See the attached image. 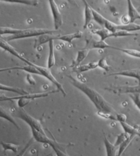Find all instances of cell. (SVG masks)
Masks as SVG:
<instances>
[{
	"mask_svg": "<svg viewBox=\"0 0 140 156\" xmlns=\"http://www.w3.org/2000/svg\"><path fill=\"white\" fill-rule=\"evenodd\" d=\"M98 115L104 118L105 119H108V120H114V121H117V118H116V114H106V113H102V112H98L97 113Z\"/></svg>",
	"mask_w": 140,
	"mask_h": 156,
	"instance_id": "36",
	"label": "cell"
},
{
	"mask_svg": "<svg viewBox=\"0 0 140 156\" xmlns=\"http://www.w3.org/2000/svg\"><path fill=\"white\" fill-rule=\"evenodd\" d=\"M109 76H122L126 77H131L136 79L139 81L138 84H140V69H132L123 70L121 72H114L109 75Z\"/></svg>",
	"mask_w": 140,
	"mask_h": 156,
	"instance_id": "10",
	"label": "cell"
},
{
	"mask_svg": "<svg viewBox=\"0 0 140 156\" xmlns=\"http://www.w3.org/2000/svg\"><path fill=\"white\" fill-rule=\"evenodd\" d=\"M0 118H4V119L9 121V122H10V123H12L15 127H17L18 129H20L19 127V125H17V123L16 122V121L15 120L14 118H13L11 115H10L9 113L6 111V110L2 108V107H0Z\"/></svg>",
	"mask_w": 140,
	"mask_h": 156,
	"instance_id": "23",
	"label": "cell"
},
{
	"mask_svg": "<svg viewBox=\"0 0 140 156\" xmlns=\"http://www.w3.org/2000/svg\"><path fill=\"white\" fill-rule=\"evenodd\" d=\"M45 156H56V155H54L53 153H49V154L45 155Z\"/></svg>",
	"mask_w": 140,
	"mask_h": 156,
	"instance_id": "42",
	"label": "cell"
},
{
	"mask_svg": "<svg viewBox=\"0 0 140 156\" xmlns=\"http://www.w3.org/2000/svg\"><path fill=\"white\" fill-rule=\"evenodd\" d=\"M12 69H17V67H12V68H6L0 69V72L10 71V70H12Z\"/></svg>",
	"mask_w": 140,
	"mask_h": 156,
	"instance_id": "41",
	"label": "cell"
},
{
	"mask_svg": "<svg viewBox=\"0 0 140 156\" xmlns=\"http://www.w3.org/2000/svg\"><path fill=\"white\" fill-rule=\"evenodd\" d=\"M120 123L125 133L128 134V136L134 137L136 136H140V129H139L133 127V126L130 125L126 122H122Z\"/></svg>",
	"mask_w": 140,
	"mask_h": 156,
	"instance_id": "16",
	"label": "cell"
},
{
	"mask_svg": "<svg viewBox=\"0 0 140 156\" xmlns=\"http://www.w3.org/2000/svg\"><path fill=\"white\" fill-rule=\"evenodd\" d=\"M85 3V21H84V26H83V28L86 29L89 26V24L91 23V21L93 20V15L92 11H91V8L88 4V3L86 1H83Z\"/></svg>",
	"mask_w": 140,
	"mask_h": 156,
	"instance_id": "18",
	"label": "cell"
},
{
	"mask_svg": "<svg viewBox=\"0 0 140 156\" xmlns=\"http://www.w3.org/2000/svg\"><path fill=\"white\" fill-rule=\"evenodd\" d=\"M82 35H83L82 32L79 30L74 33L65 34V35H62V36L60 35L57 37V39H56L60 40V41H63L65 42H67L69 43V44H72V41H73L74 39L81 38Z\"/></svg>",
	"mask_w": 140,
	"mask_h": 156,
	"instance_id": "15",
	"label": "cell"
},
{
	"mask_svg": "<svg viewBox=\"0 0 140 156\" xmlns=\"http://www.w3.org/2000/svg\"><path fill=\"white\" fill-rule=\"evenodd\" d=\"M0 90L6 91H12V92L17 93V94H20V95H25V94H28L26 90H24L21 88L5 85L2 84V83H0Z\"/></svg>",
	"mask_w": 140,
	"mask_h": 156,
	"instance_id": "22",
	"label": "cell"
},
{
	"mask_svg": "<svg viewBox=\"0 0 140 156\" xmlns=\"http://www.w3.org/2000/svg\"><path fill=\"white\" fill-rule=\"evenodd\" d=\"M32 143V139H30V140L28 141V143L26 144V145L25 147H23V149L21 151L18 153V154L16 155V156H24V155H25V153H26L27 151H28V149H29V147L31 146V144Z\"/></svg>",
	"mask_w": 140,
	"mask_h": 156,
	"instance_id": "38",
	"label": "cell"
},
{
	"mask_svg": "<svg viewBox=\"0 0 140 156\" xmlns=\"http://www.w3.org/2000/svg\"><path fill=\"white\" fill-rule=\"evenodd\" d=\"M98 61H91L90 63L84 64V65H80L76 68H73L74 72L77 74H81L83 72H86L90 70H92L98 68Z\"/></svg>",
	"mask_w": 140,
	"mask_h": 156,
	"instance_id": "14",
	"label": "cell"
},
{
	"mask_svg": "<svg viewBox=\"0 0 140 156\" xmlns=\"http://www.w3.org/2000/svg\"><path fill=\"white\" fill-rule=\"evenodd\" d=\"M21 31L20 29H15L12 28L10 27H1L0 26V37L4 34H10V35H13V34H17Z\"/></svg>",
	"mask_w": 140,
	"mask_h": 156,
	"instance_id": "27",
	"label": "cell"
},
{
	"mask_svg": "<svg viewBox=\"0 0 140 156\" xmlns=\"http://www.w3.org/2000/svg\"><path fill=\"white\" fill-rule=\"evenodd\" d=\"M117 30H124L129 33H132L133 31L140 30V24L137 23H128L126 25H118Z\"/></svg>",
	"mask_w": 140,
	"mask_h": 156,
	"instance_id": "21",
	"label": "cell"
},
{
	"mask_svg": "<svg viewBox=\"0 0 140 156\" xmlns=\"http://www.w3.org/2000/svg\"><path fill=\"white\" fill-rule=\"evenodd\" d=\"M130 98L135 106L140 110V94H131Z\"/></svg>",
	"mask_w": 140,
	"mask_h": 156,
	"instance_id": "37",
	"label": "cell"
},
{
	"mask_svg": "<svg viewBox=\"0 0 140 156\" xmlns=\"http://www.w3.org/2000/svg\"><path fill=\"white\" fill-rule=\"evenodd\" d=\"M56 58L54 54V40L49 42V56L47 58V68L50 69L55 66Z\"/></svg>",
	"mask_w": 140,
	"mask_h": 156,
	"instance_id": "17",
	"label": "cell"
},
{
	"mask_svg": "<svg viewBox=\"0 0 140 156\" xmlns=\"http://www.w3.org/2000/svg\"><path fill=\"white\" fill-rule=\"evenodd\" d=\"M59 36H60L59 34H54V33L45 34H44V35L39 36L38 38L35 40L34 47V48H38L42 45L46 44L47 42H50V41H52V40L56 39H57V37Z\"/></svg>",
	"mask_w": 140,
	"mask_h": 156,
	"instance_id": "12",
	"label": "cell"
},
{
	"mask_svg": "<svg viewBox=\"0 0 140 156\" xmlns=\"http://www.w3.org/2000/svg\"><path fill=\"white\" fill-rule=\"evenodd\" d=\"M104 144L106 149L107 156H116L117 155V147L114 144L110 142L106 136L104 138Z\"/></svg>",
	"mask_w": 140,
	"mask_h": 156,
	"instance_id": "19",
	"label": "cell"
},
{
	"mask_svg": "<svg viewBox=\"0 0 140 156\" xmlns=\"http://www.w3.org/2000/svg\"><path fill=\"white\" fill-rule=\"evenodd\" d=\"M17 69H21V70L27 72L28 74H34L41 75V74H40V72L33 66V63H32V65H28L26 66L17 67Z\"/></svg>",
	"mask_w": 140,
	"mask_h": 156,
	"instance_id": "30",
	"label": "cell"
},
{
	"mask_svg": "<svg viewBox=\"0 0 140 156\" xmlns=\"http://www.w3.org/2000/svg\"><path fill=\"white\" fill-rule=\"evenodd\" d=\"M2 2H9V3H16L21 4L24 5H29V6H37L38 2L34 1V0H5L2 1Z\"/></svg>",
	"mask_w": 140,
	"mask_h": 156,
	"instance_id": "28",
	"label": "cell"
},
{
	"mask_svg": "<svg viewBox=\"0 0 140 156\" xmlns=\"http://www.w3.org/2000/svg\"><path fill=\"white\" fill-rule=\"evenodd\" d=\"M117 24L107 20L106 22H105L104 28L107 29V30L111 32V33H115V32L117 30Z\"/></svg>",
	"mask_w": 140,
	"mask_h": 156,
	"instance_id": "33",
	"label": "cell"
},
{
	"mask_svg": "<svg viewBox=\"0 0 140 156\" xmlns=\"http://www.w3.org/2000/svg\"><path fill=\"white\" fill-rule=\"evenodd\" d=\"M48 2H49L50 10L51 12H52V15L53 17L54 27V29L56 30H58L62 26V24H63L62 15L55 1H54V0H50Z\"/></svg>",
	"mask_w": 140,
	"mask_h": 156,
	"instance_id": "6",
	"label": "cell"
},
{
	"mask_svg": "<svg viewBox=\"0 0 140 156\" xmlns=\"http://www.w3.org/2000/svg\"><path fill=\"white\" fill-rule=\"evenodd\" d=\"M54 30L42 28H29L21 30V31L17 34H13V35H10L9 37H7L6 41H13V40L29 38V37H39L45 34H52L54 33Z\"/></svg>",
	"mask_w": 140,
	"mask_h": 156,
	"instance_id": "2",
	"label": "cell"
},
{
	"mask_svg": "<svg viewBox=\"0 0 140 156\" xmlns=\"http://www.w3.org/2000/svg\"><path fill=\"white\" fill-rule=\"evenodd\" d=\"M30 129L32 131V138L38 142H40V143H42V144H49L50 147H52V145H54L57 143L56 141L48 138L46 135L42 134L41 133H40L37 130H35L34 128L30 127Z\"/></svg>",
	"mask_w": 140,
	"mask_h": 156,
	"instance_id": "8",
	"label": "cell"
},
{
	"mask_svg": "<svg viewBox=\"0 0 140 156\" xmlns=\"http://www.w3.org/2000/svg\"><path fill=\"white\" fill-rule=\"evenodd\" d=\"M137 33H129V32L124 31V30H117L115 33H111V37H133L137 36Z\"/></svg>",
	"mask_w": 140,
	"mask_h": 156,
	"instance_id": "31",
	"label": "cell"
},
{
	"mask_svg": "<svg viewBox=\"0 0 140 156\" xmlns=\"http://www.w3.org/2000/svg\"><path fill=\"white\" fill-rule=\"evenodd\" d=\"M112 46L109 44H107L105 41H102L99 40H97L89 38L87 40L86 42V47L85 48H87L91 50V49H104V48H111Z\"/></svg>",
	"mask_w": 140,
	"mask_h": 156,
	"instance_id": "9",
	"label": "cell"
},
{
	"mask_svg": "<svg viewBox=\"0 0 140 156\" xmlns=\"http://www.w3.org/2000/svg\"><path fill=\"white\" fill-rule=\"evenodd\" d=\"M98 66L99 68L103 69L106 72H109L110 70V66L107 63V60L106 58H102L98 61Z\"/></svg>",
	"mask_w": 140,
	"mask_h": 156,
	"instance_id": "34",
	"label": "cell"
},
{
	"mask_svg": "<svg viewBox=\"0 0 140 156\" xmlns=\"http://www.w3.org/2000/svg\"><path fill=\"white\" fill-rule=\"evenodd\" d=\"M116 118H117V121L120 122H126V115L124 114H116Z\"/></svg>",
	"mask_w": 140,
	"mask_h": 156,
	"instance_id": "40",
	"label": "cell"
},
{
	"mask_svg": "<svg viewBox=\"0 0 140 156\" xmlns=\"http://www.w3.org/2000/svg\"><path fill=\"white\" fill-rule=\"evenodd\" d=\"M89 52H90V50L89 49H87V48H83V49L78 51L77 57L73 61V63H72L71 68H76V67L81 65L82 62L87 57V56L89 55Z\"/></svg>",
	"mask_w": 140,
	"mask_h": 156,
	"instance_id": "13",
	"label": "cell"
},
{
	"mask_svg": "<svg viewBox=\"0 0 140 156\" xmlns=\"http://www.w3.org/2000/svg\"><path fill=\"white\" fill-rule=\"evenodd\" d=\"M91 33L96 34L100 37V41H105V40L109 39L111 37V32L107 30V29L105 28H102V29H93L91 30Z\"/></svg>",
	"mask_w": 140,
	"mask_h": 156,
	"instance_id": "20",
	"label": "cell"
},
{
	"mask_svg": "<svg viewBox=\"0 0 140 156\" xmlns=\"http://www.w3.org/2000/svg\"><path fill=\"white\" fill-rule=\"evenodd\" d=\"M138 11H139V12H140V8L139 9V10H138Z\"/></svg>",
	"mask_w": 140,
	"mask_h": 156,
	"instance_id": "43",
	"label": "cell"
},
{
	"mask_svg": "<svg viewBox=\"0 0 140 156\" xmlns=\"http://www.w3.org/2000/svg\"><path fill=\"white\" fill-rule=\"evenodd\" d=\"M67 77L69 79L70 83L74 87L81 91L83 94H85L87 96L89 99L91 101V103L96 107V108L98 109V112L116 114L114 108L110 105L108 102L105 100L98 91L89 87L86 83L80 81L79 80L76 79V78L72 76L67 75Z\"/></svg>",
	"mask_w": 140,
	"mask_h": 156,
	"instance_id": "1",
	"label": "cell"
},
{
	"mask_svg": "<svg viewBox=\"0 0 140 156\" xmlns=\"http://www.w3.org/2000/svg\"><path fill=\"white\" fill-rule=\"evenodd\" d=\"M111 49L121 51V52L125 53L129 56H133V57L140 58V51L139 50H132V49H125V48H117L114 46H112Z\"/></svg>",
	"mask_w": 140,
	"mask_h": 156,
	"instance_id": "25",
	"label": "cell"
},
{
	"mask_svg": "<svg viewBox=\"0 0 140 156\" xmlns=\"http://www.w3.org/2000/svg\"><path fill=\"white\" fill-rule=\"evenodd\" d=\"M128 136H129L128 135V134H126L125 133H122L120 134L119 136H117L116 141H115V143L114 144V145L116 147H119L121 144L123 143V142L128 138Z\"/></svg>",
	"mask_w": 140,
	"mask_h": 156,
	"instance_id": "35",
	"label": "cell"
},
{
	"mask_svg": "<svg viewBox=\"0 0 140 156\" xmlns=\"http://www.w3.org/2000/svg\"><path fill=\"white\" fill-rule=\"evenodd\" d=\"M51 147L52 148L56 156H69L65 152V151H64V149L60 146V144L58 142L56 144L52 145Z\"/></svg>",
	"mask_w": 140,
	"mask_h": 156,
	"instance_id": "32",
	"label": "cell"
},
{
	"mask_svg": "<svg viewBox=\"0 0 140 156\" xmlns=\"http://www.w3.org/2000/svg\"><path fill=\"white\" fill-rule=\"evenodd\" d=\"M0 48H2V49L4 50L5 51H6V52L10 53L13 56H15V57L18 58L19 60L22 61L24 63L28 64V65H32V62L29 61L28 59L24 58L23 56L21 55V53L17 51V50H16L15 48H13L11 45H10L9 43H8L7 41L1 38V37H0Z\"/></svg>",
	"mask_w": 140,
	"mask_h": 156,
	"instance_id": "7",
	"label": "cell"
},
{
	"mask_svg": "<svg viewBox=\"0 0 140 156\" xmlns=\"http://www.w3.org/2000/svg\"><path fill=\"white\" fill-rule=\"evenodd\" d=\"M134 136H129L128 138L126 140L123 142V143L121 144L119 146V149H118L117 151V155L116 156H122V153L124 152V151L127 149V147L129 146V144H131V141L133 140Z\"/></svg>",
	"mask_w": 140,
	"mask_h": 156,
	"instance_id": "26",
	"label": "cell"
},
{
	"mask_svg": "<svg viewBox=\"0 0 140 156\" xmlns=\"http://www.w3.org/2000/svg\"><path fill=\"white\" fill-rule=\"evenodd\" d=\"M128 17L130 20V23H133L137 20H140V13L134 6L133 2L128 0Z\"/></svg>",
	"mask_w": 140,
	"mask_h": 156,
	"instance_id": "11",
	"label": "cell"
},
{
	"mask_svg": "<svg viewBox=\"0 0 140 156\" xmlns=\"http://www.w3.org/2000/svg\"><path fill=\"white\" fill-rule=\"evenodd\" d=\"M26 80L28 82V83L30 85H35L37 84L36 80H34V79L33 78V76H32L31 74H28L26 76Z\"/></svg>",
	"mask_w": 140,
	"mask_h": 156,
	"instance_id": "39",
	"label": "cell"
},
{
	"mask_svg": "<svg viewBox=\"0 0 140 156\" xmlns=\"http://www.w3.org/2000/svg\"><path fill=\"white\" fill-rule=\"evenodd\" d=\"M91 11H92L93 20L95 21L97 23H98L100 26L102 27H104L105 22H106L107 20V19L104 18L103 16L101 15L99 12H97L96 10L92 9V8H91Z\"/></svg>",
	"mask_w": 140,
	"mask_h": 156,
	"instance_id": "24",
	"label": "cell"
},
{
	"mask_svg": "<svg viewBox=\"0 0 140 156\" xmlns=\"http://www.w3.org/2000/svg\"><path fill=\"white\" fill-rule=\"evenodd\" d=\"M17 116L23 120L24 122H26L30 127L34 128L35 130H37L39 132L42 134L46 135L45 132V130L41 125V122L39 120L36 119L32 115L28 114L26 111H24L23 109H19L17 112Z\"/></svg>",
	"mask_w": 140,
	"mask_h": 156,
	"instance_id": "3",
	"label": "cell"
},
{
	"mask_svg": "<svg viewBox=\"0 0 140 156\" xmlns=\"http://www.w3.org/2000/svg\"><path fill=\"white\" fill-rule=\"evenodd\" d=\"M2 2V1H0V2Z\"/></svg>",
	"mask_w": 140,
	"mask_h": 156,
	"instance_id": "44",
	"label": "cell"
},
{
	"mask_svg": "<svg viewBox=\"0 0 140 156\" xmlns=\"http://www.w3.org/2000/svg\"><path fill=\"white\" fill-rule=\"evenodd\" d=\"M109 91H111L116 94H140V84L137 85H126V86H117L111 85L109 87L104 88Z\"/></svg>",
	"mask_w": 140,
	"mask_h": 156,
	"instance_id": "4",
	"label": "cell"
},
{
	"mask_svg": "<svg viewBox=\"0 0 140 156\" xmlns=\"http://www.w3.org/2000/svg\"><path fill=\"white\" fill-rule=\"evenodd\" d=\"M1 145L4 152L7 151H11L13 153H17L19 149V145L12 144V143H9V142H1Z\"/></svg>",
	"mask_w": 140,
	"mask_h": 156,
	"instance_id": "29",
	"label": "cell"
},
{
	"mask_svg": "<svg viewBox=\"0 0 140 156\" xmlns=\"http://www.w3.org/2000/svg\"><path fill=\"white\" fill-rule=\"evenodd\" d=\"M33 66L40 72V74H41V76H44L45 78H46V79L49 80L50 82H52L53 84L56 87H57L58 90L59 91H61V92L65 96L67 95L65 90V89L63 88V86L62 85V84H61V83L56 79V78L54 76V75L52 74V72H51L50 69L49 68L37 66V65H36V64H34V63H33Z\"/></svg>",
	"mask_w": 140,
	"mask_h": 156,
	"instance_id": "5",
	"label": "cell"
}]
</instances>
